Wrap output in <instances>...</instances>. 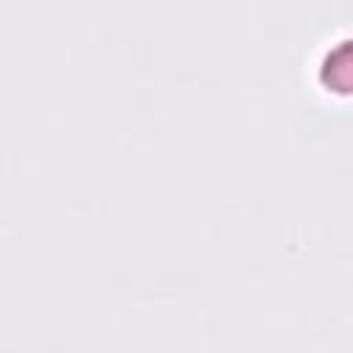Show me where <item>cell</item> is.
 <instances>
[{"mask_svg": "<svg viewBox=\"0 0 353 353\" xmlns=\"http://www.w3.org/2000/svg\"><path fill=\"white\" fill-rule=\"evenodd\" d=\"M331 94H353V36H336L325 44L320 66Z\"/></svg>", "mask_w": 353, "mask_h": 353, "instance_id": "obj_1", "label": "cell"}]
</instances>
